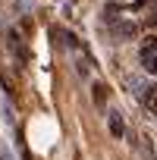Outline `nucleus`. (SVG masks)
<instances>
[{"instance_id":"5","label":"nucleus","mask_w":157,"mask_h":160,"mask_svg":"<svg viewBox=\"0 0 157 160\" xmlns=\"http://www.w3.org/2000/svg\"><path fill=\"white\" fill-rule=\"evenodd\" d=\"M154 50H157V35H151V38H144V44H141V57L148 60V57H154Z\"/></svg>"},{"instance_id":"2","label":"nucleus","mask_w":157,"mask_h":160,"mask_svg":"<svg viewBox=\"0 0 157 160\" xmlns=\"http://www.w3.org/2000/svg\"><path fill=\"white\" fill-rule=\"evenodd\" d=\"M138 101L151 110V116H157V85H144V88L138 91Z\"/></svg>"},{"instance_id":"1","label":"nucleus","mask_w":157,"mask_h":160,"mask_svg":"<svg viewBox=\"0 0 157 160\" xmlns=\"http://www.w3.org/2000/svg\"><path fill=\"white\" fill-rule=\"evenodd\" d=\"M110 35H113V41H132V38H138V22L119 19L116 25H110Z\"/></svg>"},{"instance_id":"4","label":"nucleus","mask_w":157,"mask_h":160,"mask_svg":"<svg viewBox=\"0 0 157 160\" xmlns=\"http://www.w3.org/2000/svg\"><path fill=\"white\" fill-rule=\"evenodd\" d=\"M107 122H110V132H113L116 138H123V135H126V126H123L119 113H110V116H107Z\"/></svg>"},{"instance_id":"6","label":"nucleus","mask_w":157,"mask_h":160,"mask_svg":"<svg viewBox=\"0 0 157 160\" xmlns=\"http://www.w3.org/2000/svg\"><path fill=\"white\" fill-rule=\"evenodd\" d=\"M144 63H148V69H151V72H157V53H154V57H148Z\"/></svg>"},{"instance_id":"3","label":"nucleus","mask_w":157,"mask_h":160,"mask_svg":"<svg viewBox=\"0 0 157 160\" xmlns=\"http://www.w3.org/2000/svg\"><path fill=\"white\" fill-rule=\"evenodd\" d=\"M91 101H94L98 107H107V85H104V82H94V85H91Z\"/></svg>"}]
</instances>
